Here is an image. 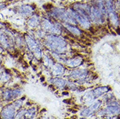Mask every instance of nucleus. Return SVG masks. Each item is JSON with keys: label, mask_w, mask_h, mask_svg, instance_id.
<instances>
[{"label": "nucleus", "mask_w": 120, "mask_h": 119, "mask_svg": "<svg viewBox=\"0 0 120 119\" xmlns=\"http://www.w3.org/2000/svg\"><path fill=\"white\" fill-rule=\"evenodd\" d=\"M48 46L57 51H62L66 46V43L63 39L57 36H50L46 40Z\"/></svg>", "instance_id": "f257e3e1"}, {"label": "nucleus", "mask_w": 120, "mask_h": 119, "mask_svg": "<svg viewBox=\"0 0 120 119\" xmlns=\"http://www.w3.org/2000/svg\"><path fill=\"white\" fill-rule=\"evenodd\" d=\"M102 13L97 7H93L91 8L90 16L93 21L97 22L102 21Z\"/></svg>", "instance_id": "f03ea898"}, {"label": "nucleus", "mask_w": 120, "mask_h": 119, "mask_svg": "<svg viewBox=\"0 0 120 119\" xmlns=\"http://www.w3.org/2000/svg\"><path fill=\"white\" fill-rule=\"evenodd\" d=\"M1 115L4 119H12L15 115V110L13 107L7 106L2 111Z\"/></svg>", "instance_id": "7ed1b4c3"}, {"label": "nucleus", "mask_w": 120, "mask_h": 119, "mask_svg": "<svg viewBox=\"0 0 120 119\" xmlns=\"http://www.w3.org/2000/svg\"><path fill=\"white\" fill-rule=\"evenodd\" d=\"M100 105H101V102L99 101H98L96 103H95V104H93L91 106H90V107L89 108H87L86 109H85L84 111H83V113L82 114L85 115V116H89L91 114H92V113L95 111V110H97L99 107L100 106Z\"/></svg>", "instance_id": "20e7f679"}, {"label": "nucleus", "mask_w": 120, "mask_h": 119, "mask_svg": "<svg viewBox=\"0 0 120 119\" xmlns=\"http://www.w3.org/2000/svg\"><path fill=\"white\" fill-rule=\"evenodd\" d=\"M109 90H110V89L108 87H100L93 90V95L95 97H99L105 92H108Z\"/></svg>", "instance_id": "39448f33"}, {"label": "nucleus", "mask_w": 120, "mask_h": 119, "mask_svg": "<svg viewBox=\"0 0 120 119\" xmlns=\"http://www.w3.org/2000/svg\"><path fill=\"white\" fill-rule=\"evenodd\" d=\"M26 41H27V44H28V46L30 47V49L32 51H33L35 54H37V51L38 52L40 51L39 50V48H38V46H37V45L35 43V42L31 37L27 36V38H26Z\"/></svg>", "instance_id": "423d86ee"}, {"label": "nucleus", "mask_w": 120, "mask_h": 119, "mask_svg": "<svg viewBox=\"0 0 120 119\" xmlns=\"http://www.w3.org/2000/svg\"><path fill=\"white\" fill-rule=\"evenodd\" d=\"M107 109L112 113H114V114L120 113V106L117 102L112 103L111 104L107 107Z\"/></svg>", "instance_id": "0eeeda50"}, {"label": "nucleus", "mask_w": 120, "mask_h": 119, "mask_svg": "<svg viewBox=\"0 0 120 119\" xmlns=\"http://www.w3.org/2000/svg\"><path fill=\"white\" fill-rule=\"evenodd\" d=\"M33 10V8L31 5H22L21 7H20L19 12L24 15H28L31 13Z\"/></svg>", "instance_id": "6e6552de"}, {"label": "nucleus", "mask_w": 120, "mask_h": 119, "mask_svg": "<svg viewBox=\"0 0 120 119\" xmlns=\"http://www.w3.org/2000/svg\"><path fill=\"white\" fill-rule=\"evenodd\" d=\"M109 17H110L112 23H113L114 25H116L118 24V18H117V16L115 11L109 12Z\"/></svg>", "instance_id": "1a4fd4ad"}, {"label": "nucleus", "mask_w": 120, "mask_h": 119, "mask_svg": "<svg viewBox=\"0 0 120 119\" xmlns=\"http://www.w3.org/2000/svg\"><path fill=\"white\" fill-rule=\"evenodd\" d=\"M65 25L67 28V29L70 31L73 34H75V35H80V31L78 29L77 27L71 25H69V24H65Z\"/></svg>", "instance_id": "9d476101"}, {"label": "nucleus", "mask_w": 120, "mask_h": 119, "mask_svg": "<svg viewBox=\"0 0 120 119\" xmlns=\"http://www.w3.org/2000/svg\"><path fill=\"white\" fill-rule=\"evenodd\" d=\"M43 25H44V26H45V28H46L45 29L48 30V31H54V32H56V30L55 29L56 27H54V25H53L50 22H49L47 21V20H45V21L44 22Z\"/></svg>", "instance_id": "9b49d317"}, {"label": "nucleus", "mask_w": 120, "mask_h": 119, "mask_svg": "<svg viewBox=\"0 0 120 119\" xmlns=\"http://www.w3.org/2000/svg\"><path fill=\"white\" fill-rule=\"evenodd\" d=\"M37 22H38V19L35 16V17H33L30 19L28 22V24H30V25H32V26H35L37 24Z\"/></svg>", "instance_id": "f8f14e48"}, {"label": "nucleus", "mask_w": 120, "mask_h": 119, "mask_svg": "<svg viewBox=\"0 0 120 119\" xmlns=\"http://www.w3.org/2000/svg\"><path fill=\"white\" fill-rule=\"evenodd\" d=\"M0 42H1L2 45H4L5 46H8V42H7V38L3 35H0Z\"/></svg>", "instance_id": "ddd939ff"}, {"label": "nucleus", "mask_w": 120, "mask_h": 119, "mask_svg": "<svg viewBox=\"0 0 120 119\" xmlns=\"http://www.w3.org/2000/svg\"><path fill=\"white\" fill-rule=\"evenodd\" d=\"M57 80H58V81H54V83L56 84L57 86L61 87V86H63V85H64L65 82H64L63 80H61V79H57Z\"/></svg>", "instance_id": "4468645a"}, {"label": "nucleus", "mask_w": 120, "mask_h": 119, "mask_svg": "<svg viewBox=\"0 0 120 119\" xmlns=\"http://www.w3.org/2000/svg\"><path fill=\"white\" fill-rule=\"evenodd\" d=\"M5 7H6V5H5V4H1L0 5V10L5 8Z\"/></svg>", "instance_id": "2eb2a0df"}, {"label": "nucleus", "mask_w": 120, "mask_h": 119, "mask_svg": "<svg viewBox=\"0 0 120 119\" xmlns=\"http://www.w3.org/2000/svg\"><path fill=\"white\" fill-rule=\"evenodd\" d=\"M117 1H118V3H119V4L120 5V0H117Z\"/></svg>", "instance_id": "dca6fc26"}]
</instances>
